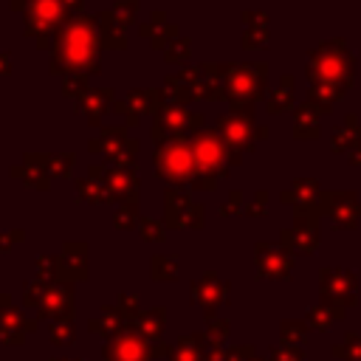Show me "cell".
<instances>
[{"mask_svg":"<svg viewBox=\"0 0 361 361\" xmlns=\"http://www.w3.org/2000/svg\"><path fill=\"white\" fill-rule=\"evenodd\" d=\"M25 17V34L37 39L39 51L54 48V34L68 23L65 0H31V6L23 11Z\"/></svg>","mask_w":361,"mask_h":361,"instance_id":"obj_7","label":"cell"},{"mask_svg":"<svg viewBox=\"0 0 361 361\" xmlns=\"http://www.w3.org/2000/svg\"><path fill=\"white\" fill-rule=\"evenodd\" d=\"M28 6H31V0H11V8L14 11H25Z\"/></svg>","mask_w":361,"mask_h":361,"instance_id":"obj_55","label":"cell"},{"mask_svg":"<svg viewBox=\"0 0 361 361\" xmlns=\"http://www.w3.org/2000/svg\"><path fill=\"white\" fill-rule=\"evenodd\" d=\"M282 240H285V243H293V240H296L299 251H310V245L316 243V231H313L310 226L305 228V226L299 223V228H290V231H285V234H282Z\"/></svg>","mask_w":361,"mask_h":361,"instance_id":"obj_41","label":"cell"},{"mask_svg":"<svg viewBox=\"0 0 361 361\" xmlns=\"http://www.w3.org/2000/svg\"><path fill=\"white\" fill-rule=\"evenodd\" d=\"M96 17V31H99V42L102 48H116V51H124L127 48V37H124V23L110 11V8H102L93 14Z\"/></svg>","mask_w":361,"mask_h":361,"instance_id":"obj_19","label":"cell"},{"mask_svg":"<svg viewBox=\"0 0 361 361\" xmlns=\"http://www.w3.org/2000/svg\"><path fill=\"white\" fill-rule=\"evenodd\" d=\"M164 228H166L164 220H155V217H141V223H138V234L147 243H164V237H166Z\"/></svg>","mask_w":361,"mask_h":361,"instance_id":"obj_39","label":"cell"},{"mask_svg":"<svg viewBox=\"0 0 361 361\" xmlns=\"http://www.w3.org/2000/svg\"><path fill=\"white\" fill-rule=\"evenodd\" d=\"M39 282H56L59 279V254H39L37 257V276Z\"/></svg>","mask_w":361,"mask_h":361,"instance_id":"obj_38","label":"cell"},{"mask_svg":"<svg viewBox=\"0 0 361 361\" xmlns=\"http://www.w3.org/2000/svg\"><path fill=\"white\" fill-rule=\"evenodd\" d=\"M149 341H144L141 336H135L130 327L118 336H113L110 341H104L102 347V361H152L149 353Z\"/></svg>","mask_w":361,"mask_h":361,"instance_id":"obj_13","label":"cell"},{"mask_svg":"<svg viewBox=\"0 0 361 361\" xmlns=\"http://www.w3.org/2000/svg\"><path fill=\"white\" fill-rule=\"evenodd\" d=\"M37 324L39 319H31L20 307H14L8 293L0 296V341L3 344H23L25 333H34Z\"/></svg>","mask_w":361,"mask_h":361,"instance_id":"obj_12","label":"cell"},{"mask_svg":"<svg viewBox=\"0 0 361 361\" xmlns=\"http://www.w3.org/2000/svg\"><path fill=\"white\" fill-rule=\"evenodd\" d=\"M39 161L51 178H65L73 169V152H39Z\"/></svg>","mask_w":361,"mask_h":361,"instance_id":"obj_33","label":"cell"},{"mask_svg":"<svg viewBox=\"0 0 361 361\" xmlns=\"http://www.w3.org/2000/svg\"><path fill=\"white\" fill-rule=\"evenodd\" d=\"M11 73V51H0V79Z\"/></svg>","mask_w":361,"mask_h":361,"instance_id":"obj_51","label":"cell"},{"mask_svg":"<svg viewBox=\"0 0 361 361\" xmlns=\"http://www.w3.org/2000/svg\"><path fill=\"white\" fill-rule=\"evenodd\" d=\"M330 147L333 152H344V155L361 149V121L355 116H347L344 124L330 133Z\"/></svg>","mask_w":361,"mask_h":361,"instance_id":"obj_26","label":"cell"},{"mask_svg":"<svg viewBox=\"0 0 361 361\" xmlns=\"http://www.w3.org/2000/svg\"><path fill=\"white\" fill-rule=\"evenodd\" d=\"M37 319L39 322L42 319H51V322L73 319V282H62V279L48 282L45 296H42V302L37 307Z\"/></svg>","mask_w":361,"mask_h":361,"instance_id":"obj_14","label":"cell"},{"mask_svg":"<svg viewBox=\"0 0 361 361\" xmlns=\"http://www.w3.org/2000/svg\"><path fill=\"white\" fill-rule=\"evenodd\" d=\"M293 133H296V138H307V141L319 138V133H322V110L313 102L305 99L302 104L293 107Z\"/></svg>","mask_w":361,"mask_h":361,"instance_id":"obj_23","label":"cell"},{"mask_svg":"<svg viewBox=\"0 0 361 361\" xmlns=\"http://www.w3.org/2000/svg\"><path fill=\"white\" fill-rule=\"evenodd\" d=\"M262 138H268V127L265 124H257V141H262Z\"/></svg>","mask_w":361,"mask_h":361,"instance_id":"obj_56","label":"cell"},{"mask_svg":"<svg viewBox=\"0 0 361 361\" xmlns=\"http://www.w3.org/2000/svg\"><path fill=\"white\" fill-rule=\"evenodd\" d=\"M268 45V25H245L243 31V48H265Z\"/></svg>","mask_w":361,"mask_h":361,"instance_id":"obj_42","label":"cell"},{"mask_svg":"<svg viewBox=\"0 0 361 361\" xmlns=\"http://www.w3.org/2000/svg\"><path fill=\"white\" fill-rule=\"evenodd\" d=\"M322 203H324V212H330V217L341 226H353V214L358 212L361 214V203L353 192H322Z\"/></svg>","mask_w":361,"mask_h":361,"instance_id":"obj_21","label":"cell"},{"mask_svg":"<svg viewBox=\"0 0 361 361\" xmlns=\"http://www.w3.org/2000/svg\"><path fill=\"white\" fill-rule=\"evenodd\" d=\"M200 338H203V336H197V333L178 338V344L172 347V353H169L166 361H200V347H197Z\"/></svg>","mask_w":361,"mask_h":361,"instance_id":"obj_35","label":"cell"},{"mask_svg":"<svg viewBox=\"0 0 361 361\" xmlns=\"http://www.w3.org/2000/svg\"><path fill=\"white\" fill-rule=\"evenodd\" d=\"M127 324H130V322L124 319V313H121L116 305H107V307H102L93 319H87V330L96 333V336H102L104 341H110L113 336L124 333Z\"/></svg>","mask_w":361,"mask_h":361,"instance_id":"obj_22","label":"cell"},{"mask_svg":"<svg viewBox=\"0 0 361 361\" xmlns=\"http://www.w3.org/2000/svg\"><path fill=\"white\" fill-rule=\"evenodd\" d=\"M85 276H87V245L82 240H68L59 251V279L76 285Z\"/></svg>","mask_w":361,"mask_h":361,"instance_id":"obj_15","label":"cell"},{"mask_svg":"<svg viewBox=\"0 0 361 361\" xmlns=\"http://www.w3.org/2000/svg\"><path fill=\"white\" fill-rule=\"evenodd\" d=\"M65 8H68L71 17L73 14H82V0H65Z\"/></svg>","mask_w":361,"mask_h":361,"instance_id":"obj_53","label":"cell"},{"mask_svg":"<svg viewBox=\"0 0 361 361\" xmlns=\"http://www.w3.org/2000/svg\"><path fill=\"white\" fill-rule=\"evenodd\" d=\"M87 175L102 180L107 203H138V169H121L110 164H90Z\"/></svg>","mask_w":361,"mask_h":361,"instance_id":"obj_9","label":"cell"},{"mask_svg":"<svg viewBox=\"0 0 361 361\" xmlns=\"http://www.w3.org/2000/svg\"><path fill=\"white\" fill-rule=\"evenodd\" d=\"M282 200L293 203L296 212H302V209L307 212V209H313L316 200H322V192H319V183L313 178H299V180H293V186L288 192H282Z\"/></svg>","mask_w":361,"mask_h":361,"instance_id":"obj_27","label":"cell"},{"mask_svg":"<svg viewBox=\"0 0 361 361\" xmlns=\"http://www.w3.org/2000/svg\"><path fill=\"white\" fill-rule=\"evenodd\" d=\"M189 147H192V161H195V178H192V189H214L217 180L223 175H228V147L223 141V135L209 127L197 130L195 135H189Z\"/></svg>","mask_w":361,"mask_h":361,"instance_id":"obj_3","label":"cell"},{"mask_svg":"<svg viewBox=\"0 0 361 361\" xmlns=\"http://www.w3.org/2000/svg\"><path fill=\"white\" fill-rule=\"evenodd\" d=\"M45 288H48V282H39V279H31L28 285H25V290H23V307H39V302H42V296H45Z\"/></svg>","mask_w":361,"mask_h":361,"instance_id":"obj_44","label":"cell"},{"mask_svg":"<svg viewBox=\"0 0 361 361\" xmlns=\"http://www.w3.org/2000/svg\"><path fill=\"white\" fill-rule=\"evenodd\" d=\"M265 203H268V192H265V189H259V192H254V203H251V206H245V212H248V214H254V217H259V214H265V209H268Z\"/></svg>","mask_w":361,"mask_h":361,"instance_id":"obj_49","label":"cell"},{"mask_svg":"<svg viewBox=\"0 0 361 361\" xmlns=\"http://www.w3.org/2000/svg\"><path fill=\"white\" fill-rule=\"evenodd\" d=\"M268 65L262 62H228L223 71V87L231 107H254L265 96Z\"/></svg>","mask_w":361,"mask_h":361,"instance_id":"obj_4","label":"cell"},{"mask_svg":"<svg viewBox=\"0 0 361 361\" xmlns=\"http://www.w3.org/2000/svg\"><path fill=\"white\" fill-rule=\"evenodd\" d=\"M164 104H166L164 87H161V90H158V87H135V90H130L124 99H116L113 110L124 113L127 124H138L141 113H152V116H155Z\"/></svg>","mask_w":361,"mask_h":361,"instance_id":"obj_11","label":"cell"},{"mask_svg":"<svg viewBox=\"0 0 361 361\" xmlns=\"http://www.w3.org/2000/svg\"><path fill=\"white\" fill-rule=\"evenodd\" d=\"M116 307L124 313V319H127V322H133V319L141 313V310H138V296H135V293H118Z\"/></svg>","mask_w":361,"mask_h":361,"instance_id":"obj_46","label":"cell"},{"mask_svg":"<svg viewBox=\"0 0 361 361\" xmlns=\"http://www.w3.org/2000/svg\"><path fill=\"white\" fill-rule=\"evenodd\" d=\"M189 56H192V39H189V37H178V39L164 51V59L172 62V65H175V62H186Z\"/></svg>","mask_w":361,"mask_h":361,"instance_id":"obj_40","label":"cell"},{"mask_svg":"<svg viewBox=\"0 0 361 361\" xmlns=\"http://www.w3.org/2000/svg\"><path fill=\"white\" fill-rule=\"evenodd\" d=\"M197 82H200V71L195 68H180L178 73H169L164 79V93L166 102L175 104H189L192 99H197Z\"/></svg>","mask_w":361,"mask_h":361,"instance_id":"obj_16","label":"cell"},{"mask_svg":"<svg viewBox=\"0 0 361 361\" xmlns=\"http://www.w3.org/2000/svg\"><path fill=\"white\" fill-rule=\"evenodd\" d=\"M203 127H206V121H203L200 113H192L186 104H175V102H166L152 116L155 144H164V141H172V138H189Z\"/></svg>","mask_w":361,"mask_h":361,"instance_id":"obj_8","label":"cell"},{"mask_svg":"<svg viewBox=\"0 0 361 361\" xmlns=\"http://www.w3.org/2000/svg\"><path fill=\"white\" fill-rule=\"evenodd\" d=\"M217 133L228 147V164H240L243 155L251 152L257 144L254 107H231L228 113H223L217 118Z\"/></svg>","mask_w":361,"mask_h":361,"instance_id":"obj_6","label":"cell"},{"mask_svg":"<svg viewBox=\"0 0 361 361\" xmlns=\"http://www.w3.org/2000/svg\"><path fill=\"white\" fill-rule=\"evenodd\" d=\"M138 8H141V3H138V0H116V3L110 6V11H113L124 25H130V23L135 20Z\"/></svg>","mask_w":361,"mask_h":361,"instance_id":"obj_45","label":"cell"},{"mask_svg":"<svg viewBox=\"0 0 361 361\" xmlns=\"http://www.w3.org/2000/svg\"><path fill=\"white\" fill-rule=\"evenodd\" d=\"M164 20H166V11H161V8H155V11L149 14V23H155V25H166Z\"/></svg>","mask_w":361,"mask_h":361,"instance_id":"obj_54","label":"cell"},{"mask_svg":"<svg viewBox=\"0 0 361 361\" xmlns=\"http://www.w3.org/2000/svg\"><path fill=\"white\" fill-rule=\"evenodd\" d=\"M14 178H20L25 186H31V189H48L51 186V175L45 172V166H42V161H39V152H25V158H23V164H17V166H11L8 169Z\"/></svg>","mask_w":361,"mask_h":361,"instance_id":"obj_24","label":"cell"},{"mask_svg":"<svg viewBox=\"0 0 361 361\" xmlns=\"http://www.w3.org/2000/svg\"><path fill=\"white\" fill-rule=\"evenodd\" d=\"M344 87H336V85H324V82H316V85H310V93H307V102H313L322 113H330L333 110V104L338 102V99H344Z\"/></svg>","mask_w":361,"mask_h":361,"instance_id":"obj_31","label":"cell"},{"mask_svg":"<svg viewBox=\"0 0 361 361\" xmlns=\"http://www.w3.org/2000/svg\"><path fill=\"white\" fill-rule=\"evenodd\" d=\"M226 290H228V285H223L214 274H206L203 279H195V282H192V299H195L206 313H212V310L220 305V299H223Z\"/></svg>","mask_w":361,"mask_h":361,"instance_id":"obj_25","label":"cell"},{"mask_svg":"<svg viewBox=\"0 0 361 361\" xmlns=\"http://www.w3.org/2000/svg\"><path fill=\"white\" fill-rule=\"evenodd\" d=\"M243 23L245 25H268V14L265 11H257V8H245L243 11Z\"/></svg>","mask_w":361,"mask_h":361,"instance_id":"obj_50","label":"cell"},{"mask_svg":"<svg viewBox=\"0 0 361 361\" xmlns=\"http://www.w3.org/2000/svg\"><path fill=\"white\" fill-rule=\"evenodd\" d=\"M178 271H180V262H178V257H172V254H155V257L149 259V276H152L155 282H169V279L178 276Z\"/></svg>","mask_w":361,"mask_h":361,"instance_id":"obj_32","label":"cell"},{"mask_svg":"<svg viewBox=\"0 0 361 361\" xmlns=\"http://www.w3.org/2000/svg\"><path fill=\"white\" fill-rule=\"evenodd\" d=\"M48 338H51V344H56V347H68V344H73V341H76L73 319H56V322H51V327H48Z\"/></svg>","mask_w":361,"mask_h":361,"instance_id":"obj_36","label":"cell"},{"mask_svg":"<svg viewBox=\"0 0 361 361\" xmlns=\"http://www.w3.org/2000/svg\"><path fill=\"white\" fill-rule=\"evenodd\" d=\"M25 240V231L23 228H11V231H0V251H11L17 243Z\"/></svg>","mask_w":361,"mask_h":361,"instance_id":"obj_47","label":"cell"},{"mask_svg":"<svg viewBox=\"0 0 361 361\" xmlns=\"http://www.w3.org/2000/svg\"><path fill=\"white\" fill-rule=\"evenodd\" d=\"M99 31H96V17L93 14H73L68 23L54 34V48H51V73L54 76H68V73H85L93 76L99 73Z\"/></svg>","mask_w":361,"mask_h":361,"instance_id":"obj_1","label":"cell"},{"mask_svg":"<svg viewBox=\"0 0 361 361\" xmlns=\"http://www.w3.org/2000/svg\"><path fill=\"white\" fill-rule=\"evenodd\" d=\"M138 34L141 37H147L149 39V45L155 48V51H166L178 37H180V31H178V25H172V23H166V25H155V23H144L141 28H138Z\"/></svg>","mask_w":361,"mask_h":361,"instance_id":"obj_30","label":"cell"},{"mask_svg":"<svg viewBox=\"0 0 361 361\" xmlns=\"http://www.w3.org/2000/svg\"><path fill=\"white\" fill-rule=\"evenodd\" d=\"M206 220V209L195 203L183 189H166L164 192V226L169 228H200Z\"/></svg>","mask_w":361,"mask_h":361,"instance_id":"obj_10","label":"cell"},{"mask_svg":"<svg viewBox=\"0 0 361 361\" xmlns=\"http://www.w3.org/2000/svg\"><path fill=\"white\" fill-rule=\"evenodd\" d=\"M116 104V96H113V87H90L85 90L79 99H76V107L79 113H85V118L90 124H99L102 116Z\"/></svg>","mask_w":361,"mask_h":361,"instance_id":"obj_18","label":"cell"},{"mask_svg":"<svg viewBox=\"0 0 361 361\" xmlns=\"http://www.w3.org/2000/svg\"><path fill=\"white\" fill-rule=\"evenodd\" d=\"M76 197L82 203H107V192L102 186V180L85 175V178H76Z\"/></svg>","mask_w":361,"mask_h":361,"instance_id":"obj_34","label":"cell"},{"mask_svg":"<svg viewBox=\"0 0 361 361\" xmlns=\"http://www.w3.org/2000/svg\"><path fill=\"white\" fill-rule=\"evenodd\" d=\"M164 324H166V307H149V310H141L127 327L135 336H141L144 341L158 344L161 341V333H164Z\"/></svg>","mask_w":361,"mask_h":361,"instance_id":"obj_20","label":"cell"},{"mask_svg":"<svg viewBox=\"0 0 361 361\" xmlns=\"http://www.w3.org/2000/svg\"><path fill=\"white\" fill-rule=\"evenodd\" d=\"M257 265H259L262 274L279 276V274H285V271L290 268V259H288L279 248H274V245H268V243H259V245H257Z\"/></svg>","mask_w":361,"mask_h":361,"instance_id":"obj_29","label":"cell"},{"mask_svg":"<svg viewBox=\"0 0 361 361\" xmlns=\"http://www.w3.org/2000/svg\"><path fill=\"white\" fill-rule=\"evenodd\" d=\"M293 102H296V79L290 73H285V76H279V85L268 93L265 107H268V113H285V110L296 107Z\"/></svg>","mask_w":361,"mask_h":361,"instance_id":"obj_28","label":"cell"},{"mask_svg":"<svg viewBox=\"0 0 361 361\" xmlns=\"http://www.w3.org/2000/svg\"><path fill=\"white\" fill-rule=\"evenodd\" d=\"M85 90H90V87H87V76H85V73H68V76H62V93H65V96L79 99Z\"/></svg>","mask_w":361,"mask_h":361,"instance_id":"obj_43","label":"cell"},{"mask_svg":"<svg viewBox=\"0 0 361 361\" xmlns=\"http://www.w3.org/2000/svg\"><path fill=\"white\" fill-rule=\"evenodd\" d=\"M54 361H82V358H54Z\"/></svg>","mask_w":361,"mask_h":361,"instance_id":"obj_57","label":"cell"},{"mask_svg":"<svg viewBox=\"0 0 361 361\" xmlns=\"http://www.w3.org/2000/svg\"><path fill=\"white\" fill-rule=\"evenodd\" d=\"M127 141H130V135H127L124 124H104V127H99V135L87 141V149L96 155H104V164H107L110 158H116L124 149Z\"/></svg>","mask_w":361,"mask_h":361,"instance_id":"obj_17","label":"cell"},{"mask_svg":"<svg viewBox=\"0 0 361 361\" xmlns=\"http://www.w3.org/2000/svg\"><path fill=\"white\" fill-rule=\"evenodd\" d=\"M152 161H155V172H158V178H164L172 189L192 186V178H195V161H192L189 138H172V141L158 144Z\"/></svg>","mask_w":361,"mask_h":361,"instance_id":"obj_5","label":"cell"},{"mask_svg":"<svg viewBox=\"0 0 361 361\" xmlns=\"http://www.w3.org/2000/svg\"><path fill=\"white\" fill-rule=\"evenodd\" d=\"M141 217H138V203H118L113 212V226L127 231V228H138Z\"/></svg>","mask_w":361,"mask_h":361,"instance_id":"obj_37","label":"cell"},{"mask_svg":"<svg viewBox=\"0 0 361 361\" xmlns=\"http://www.w3.org/2000/svg\"><path fill=\"white\" fill-rule=\"evenodd\" d=\"M220 212H223V214H237V212H243V192H240V189H231V192H228V203H223Z\"/></svg>","mask_w":361,"mask_h":361,"instance_id":"obj_48","label":"cell"},{"mask_svg":"<svg viewBox=\"0 0 361 361\" xmlns=\"http://www.w3.org/2000/svg\"><path fill=\"white\" fill-rule=\"evenodd\" d=\"M307 79H310V85L324 82V85L350 90L353 79H355V54L347 45V39L336 37V39H327L319 48H313L307 54Z\"/></svg>","mask_w":361,"mask_h":361,"instance_id":"obj_2","label":"cell"},{"mask_svg":"<svg viewBox=\"0 0 361 361\" xmlns=\"http://www.w3.org/2000/svg\"><path fill=\"white\" fill-rule=\"evenodd\" d=\"M223 333H228V327H226L223 322H214V324H212V330L206 333V338H220Z\"/></svg>","mask_w":361,"mask_h":361,"instance_id":"obj_52","label":"cell"}]
</instances>
